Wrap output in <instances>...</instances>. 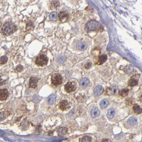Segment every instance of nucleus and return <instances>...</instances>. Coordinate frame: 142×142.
<instances>
[{
    "label": "nucleus",
    "mask_w": 142,
    "mask_h": 142,
    "mask_svg": "<svg viewBox=\"0 0 142 142\" xmlns=\"http://www.w3.org/2000/svg\"><path fill=\"white\" fill-rule=\"evenodd\" d=\"M56 97H57V96H56L55 94L51 95L48 97V103L50 105L54 104L56 100Z\"/></svg>",
    "instance_id": "18"
},
{
    "label": "nucleus",
    "mask_w": 142,
    "mask_h": 142,
    "mask_svg": "<svg viewBox=\"0 0 142 142\" xmlns=\"http://www.w3.org/2000/svg\"><path fill=\"white\" fill-rule=\"evenodd\" d=\"M139 77L136 78V76H132L130 80H129L128 82V84L131 87H134L136 85L138 84V80Z\"/></svg>",
    "instance_id": "13"
},
{
    "label": "nucleus",
    "mask_w": 142,
    "mask_h": 142,
    "mask_svg": "<svg viewBox=\"0 0 142 142\" xmlns=\"http://www.w3.org/2000/svg\"><path fill=\"white\" fill-rule=\"evenodd\" d=\"M23 67L21 65H19L18 66H17L16 67V70L17 72H21V71L23 70Z\"/></svg>",
    "instance_id": "29"
},
{
    "label": "nucleus",
    "mask_w": 142,
    "mask_h": 142,
    "mask_svg": "<svg viewBox=\"0 0 142 142\" xmlns=\"http://www.w3.org/2000/svg\"><path fill=\"white\" fill-rule=\"evenodd\" d=\"M8 61V57L6 56H3L0 58V64H3L7 63Z\"/></svg>",
    "instance_id": "26"
},
{
    "label": "nucleus",
    "mask_w": 142,
    "mask_h": 142,
    "mask_svg": "<svg viewBox=\"0 0 142 142\" xmlns=\"http://www.w3.org/2000/svg\"><path fill=\"white\" fill-rule=\"evenodd\" d=\"M115 114V110L113 108H110L108 111L107 114V117L109 119H111L113 118Z\"/></svg>",
    "instance_id": "20"
},
{
    "label": "nucleus",
    "mask_w": 142,
    "mask_h": 142,
    "mask_svg": "<svg viewBox=\"0 0 142 142\" xmlns=\"http://www.w3.org/2000/svg\"><path fill=\"white\" fill-rule=\"evenodd\" d=\"M34 28V25L31 22H29L27 24V26H26V29L27 31H31Z\"/></svg>",
    "instance_id": "25"
},
{
    "label": "nucleus",
    "mask_w": 142,
    "mask_h": 142,
    "mask_svg": "<svg viewBox=\"0 0 142 142\" xmlns=\"http://www.w3.org/2000/svg\"><path fill=\"white\" fill-rule=\"evenodd\" d=\"M58 18L61 23L66 22L69 18V14L65 11H62L58 14Z\"/></svg>",
    "instance_id": "7"
},
{
    "label": "nucleus",
    "mask_w": 142,
    "mask_h": 142,
    "mask_svg": "<svg viewBox=\"0 0 142 142\" xmlns=\"http://www.w3.org/2000/svg\"><path fill=\"white\" fill-rule=\"evenodd\" d=\"M100 112L99 111V109L96 107H94L91 111V117L93 118L98 117L100 115Z\"/></svg>",
    "instance_id": "12"
},
{
    "label": "nucleus",
    "mask_w": 142,
    "mask_h": 142,
    "mask_svg": "<svg viewBox=\"0 0 142 142\" xmlns=\"http://www.w3.org/2000/svg\"><path fill=\"white\" fill-rule=\"evenodd\" d=\"M137 123V119L136 117H132L129 118L128 120V125L130 126H134Z\"/></svg>",
    "instance_id": "15"
},
{
    "label": "nucleus",
    "mask_w": 142,
    "mask_h": 142,
    "mask_svg": "<svg viewBox=\"0 0 142 142\" xmlns=\"http://www.w3.org/2000/svg\"><path fill=\"white\" fill-rule=\"evenodd\" d=\"M59 4V3L58 1H52L51 2V7L53 8H56L58 7Z\"/></svg>",
    "instance_id": "28"
},
{
    "label": "nucleus",
    "mask_w": 142,
    "mask_h": 142,
    "mask_svg": "<svg viewBox=\"0 0 142 142\" xmlns=\"http://www.w3.org/2000/svg\"><path fill=\"white\" fill-rule=\"evenodd\" d=\"M16 26L11 23H6L2 29V32L5 35H9L15 31Z\"/></svg>",
    "instance_id": "1"
},
{
    "label": "nucleus",
    "mask_w": 142,
    "mask_h": 142,
    "mask_svg": "<svg viewBox=\"0 0 142 142\" xmlns=\"http://www.w3.org/2000/svg\"><path fill=\"white\" fill-rule=\"evenodd\" d=\"M99 26V23L96 20H91L87 23L86 28L89 31H95L98 28Z\"/></svg>",
    "instance_id": "3"
},
{
    "label": "nucleus",
    "mask_w": 142,
    "mask_h": 142,
    "mask_svg": "<svg viewBox=\"0 0 142 142\" xmlns=\"http://www.w3.org/2000/svg\"><path fill=\"white\" fill-rule=\"evenodd\" d=\"M60 108L62 111H66L70 108V104L66 100H63L60 103Z\"/></svg>",
    "instance_id": "8"
},
{
    "label": "nucleus",
    "mask_w": 142,
    "mask_h": 142,
    "mask_svg": "<svg viewBox=\"0 0 142 142\" xmlns=\"http://www.w3.org/2000/svg\"><path fill=\"white\" fill-rule=\"evenodd\" d=\"M38 80L34 77H31L29 80V87L31 88H36Z\"/></svg>",
    "instance_id": "10"
},
{
    "label": "nucleus",
    "mask_w": 142,
    "mask_h": 142,
    "mask_svg": "<svg viewBox=\"0 0 142 142\" xmlns=\"http://www.w3.org/2000/svg\"><path fill=\"white\" fill-rule=\"evenodd\" d=\"M5 119V115L3 112H0V121L4 120Z\"/></svg>",
    "instance_id": "31"
},
{
    "label": "nucleus",
    "mask_w": 142,
    "mask_h": 142,
    "mask_svg": "<svg viewBox=\"0 0 142 142\" xmlns=\"http://www.w3.org/2000/svg\"><path fill=\"white\" fill-rule=\"evenodd\" d=\"M9 95L8 91L6 89L0 90V100H4L8 98Z\"/></svg>",
    "instance_id": "9"
},
{
    "label": "nucleus",
    "mask_w": 142,
    "mask_h": 142,
    "mask_svg": "<svg viewBox=\"0 0 142 142\" xmlns=\"http://www.w3.org/2000/svg\"><path fill=\"white\" fill-rule=\"evenodd\" d=\"M91 138L89 136H84L82 138L81 142H91Z\"/></svg>",
    "instance_id": "27"
},
{
    "label": "nucleus",
    "mask_w": 142,
    "mask_h": 142,
    "mask_svg": "<svg viewBox=\"0 0 142 142\" xmlns=\"http://www.w3.org/2000/svg\"><path fill=\"white\" fill-rule=\"evenodd\" d=\"M118 88L116 85H112L106 90V94L108 95H114L118 93Z\"/></svg>",
    "instance_id": "6"
},
{
    "label": "nucleus",
    "mask_w": 142,
    "mask_h": 142,
    "mask_svg": "<svg viewBox=\"0 0 142 142\" xmlns=\"http://www.w3.org/2000/svg\"><path fill=\"white\" fill-rule=\"evenodd\" d=\"M49 18L50 20H51L52 22L56 21L57 19V13L56 12H53L51 13L49 16Z\"/></svg>",
    "instance_id": "22"
},
{
    "label": "nucleus",
    "mask_w": 142,
    "mask_h": 142,
    "mask_svg": "<svg viewBox=\"0 0 142 142\" xmlns=\"http://www.w3.org/2000/svg\"><path fill=\"white\" fill-rule=\"evenodd\" d=\"M109 104V102L106 99H103L100 103V106L102 108H105L108 106Z\"/></svg>",
    "instance_id": "19"
},
{
    "label": "nucleus",
    "mask_w": 142,
    "mask_h": 142,
    "mask_svg": "<svg viewBox=\"0 0 142 142\" xmlns=\"http://www.w3.org/2000/svg\"><path fill=\"white\" fill-rule=\"evenodd\" d=\"M68 131L67 128L66 127H61V128H59L58 130V132L59 135L60 136H64L67 134Z\"/></svg>",
    "instance_id": "16"
},
{
    "label": "nucleus",
    "mask_w": 142,
    "mask_h": 142,
    "mask_svg": "<svg viewBox=\"0 0 142 142\" xmlns=\"http://www.w3.org/2000/svg\"><path fill=\"white\" fill-rule=\"evenodd\" d=\"M48 58L46 55H41L36 58L35 63L38 66H43L48 64Z\"/></svg>",
    "instance_id": "2"
},
{
    "label": "nucleus",
    "mask_w": 142,
    "mask_h": 142,
    "mask_svg": "<svg viewBox=\"0 0 142 142\" xmlns=\"http://www.w3.org/2000/svg\"><path fill=\"white\" fill-rule=\"evenodd\" d=\"M78 48L79 50L83 51V50H85L87 48V45L86 43L82 42H80L78 43Z\"/></svg>",
    "instance_id": "21"
},
{
    "label": "nucleus",
    "mask_w": 142,
    "mask_h": 142,
    "mask_svg": "<svg viewBox=\"0 0 142 142\" xmlns=\"http://www.w3.org/2000/svg\"><path fill=\"white\" fill-rule=\"evenodd\" d=\"M133 109H134V111L136 113L140 114L142 113V108L138 105H135L134 107H133Z\"/></svg>",
    "instance_id": "23"
},
{
    "label": "nucleus",
    "mask_w": 142,
    "mask_h": 142,
    "mask_svg": "<svg viewBox=\"0 0 142 142\" xmlns=\"http://www.w3.org/2000/svg\"><path fill=\"white\" fill-rule=\"evenodd\" d=\"M76 84L74 82H69L65 86V89L68 93H71L74 91L76 89Z\"/></svg>",
    "instance_id": "5"
},
{
    "label": "nucleus",
    "mask_w": 142,
    "mask_h": 142,
    "mask_svg": "<svg viewBox=\"0 0 142 142\" xmlns=\"http://www.w3.org/2000/svg\"><path fill=\"white\" fill-rule=\"evenodd\" d=\"M102 142H111L108 140H104L102 141Z\"/></svg>",
    "instance_id": "33"
},
{
    "label": "nucleus",
    "mask_w": 142,
    "mask_h": 142,
    "mask_svg": "<svg viewBox=\"0 0 142 142\" xmlns=\"http://www.w3.org/2000/svg\"><path fill=\"white\" fill-rule=\"evenodd\" d=\"M63 57H64L63 56H60L59 58V60H59V61L60 63H63V62L65 61V57L63 58Z\"/></svg>",
    "instance_id": "30"
},
{
    "label": "nucleus",
    "mask_w": 142,
    "mask_h": 142,
    "mask_svg": "<svg viewBox=\"0 0 142 142\" xmlns=\"http://www.w3.org/2000/svg\"><path fill=\"white\" fill-rule=\"evenodd\" d=\"M91 64H92V63H90V62H89V63H87L86 64H85V68L86 69H90V67L91 66Z\"/></svg>",
    "instance_id": "32"
},
{
    "label": "nucleus",
    "mask_w": 142,
    "mask_h": 142,
    "mask_svg": "<svg viewBox=\"0 0 142 142\" xmlns=\"http://www.w3.org/2000/svg\"><path fill=\"white\" fill-rule=\"evenodd\" d=\"M103 91H104V88L102 85H98L94 89V93L96 96H100L103 93Z\"/></svg>",
    "instance_id": "11"
},
{
    "label": "nucleus",
    "mask_w": 142,
    "mask_h": 142,
    "mask_svg": "<svg viewBox=\"0 0 142 142\" xmlns=\"http://www.w3.org/2000/svg\"><path fill=\"white\" fill-rule=\"evenodd\" d=\"M129 93V90L127 89H124L120 91V95L122 97H126Z\"/></svg>",
    "instance_id": "24"
},
{
    "label": "nucleus",
    "mask_w": 142,
    "mask_h": 142,
    "mask_svg": "<svg viewBox=\"0 0 142 142\" xmlns=\"http://www.w3.org/2000/svg\"><path fill=\"white\" fill-rule=\"evenodd\" d=\"M107 57L106 55H103L102 56H100L99 57V59L98 62H97V64L98 65H102L103 64H104L105 62L107 60Z\"/></svg>",
    "instance_id": "14"
},
{
    "label": "nucleus",
    "mask_w": 142,
    "mask_h": 142,
    "mask_svg": "<svg viewBox=\"0 0 142 142\" xmlns=\"http://www.w3.org/2000/svg\"><path fill=\"white\" fill-rule=\"evenodd\" d=\"M63 78L62 76L59 74H55L52 77V84L55 86H58L61 84Z\"/></svg>",
    "instance_id": "4"
},
{
    "label": "nucleus",
    "mask_w": 142,
    "mask_h": 142,
    "mask_svg": "<svg viewBox=\"0 0 142 142\" xmlns=\"http://www.w3.org/2000/svg\"><path fill=\"white\" fill-rule=\"evenodd\" d=\"M89 79L87 78H82L81 79L80 81V84L82 87H86L87 85H88L89 83Z\"/></svg>",
    "instance_id": "17"
}]
</instances>
